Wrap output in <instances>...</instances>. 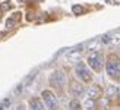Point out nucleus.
I'll list each match as a JSON object with an SVG mask.
<instances>
[{
	"mask_svg": "<svg viewBox=\"0 0 120 110\" xmlns=\"http://www.w3.org/2000/svg\"><path fill=\"white\" fill-rule=\"evenodd\" d=\"M72 12H73L75 15H82L83 12H85V9H83L82 6H79V4H75L73 8H72Z\"/></svg>",
	"mask_w": 120,
	"mask_h": 110,
	"instance_id": "obj_15",
	"label": "nucleus"
},
{
	"mask_svg": "<svg viewBox=\"0 0 120 110\" xmlns=\"http://www.w3.org/2000/svg\"><path fill=\"white\" fill-rule=\"evenodd\" d=\"M68 81H69L68 72L62 68H56L49 75V88L53 93H56L57 97L63 95L66 93V88H68Z\"/></svg>",
	"mask_w": 120,
	"mask_h": 110,
	"instance_id": "obj_1",
	"label": "nucleus"
},
{
	"mask_svg": "<svg viewBox=\"0 0 120 110\" xmlns=\"http://www.w3.org/2000/svg\"><path fill=\"white\" fill-rule=\"evenodd\" d=\"M117 93H119V85L110 82L109 85L103 87V95L107 97L110 101H113L116 104V100H117Z\"/></svg>",
	"mask_w": 120,
	"mask_h": 110,
	"instance_id": "obj_8",
	"label": "nucleus"
},
{
	"mask_svg": "<svg viewBox=\"0 0 120 110\" xmlns=\"http://www.w3.org/2000/svg\"><path fill=\"white\" fill-rule=\"evenodd\" d=\"M26 109L28 110H45V107L43 104V100L40 98V95L29 97L28 101H26Z\"/></svg>",
	"mask_w": 120,
	"mask_h": 110,
	"instance_id": "obj_9",
	"label": "nucleus"
},
{
	"mask_svg": "<svg viewBox=\"0 0 120 110\" xmlns=\"http://www.w3.org/2000/svg\"><path fill=\"white\" fill-rule=\"evenodd\" d=\"M40 98L43 100L45 110H60V101L56 93H53L50 88H44L40 93Z\"/></svg>",
	"mask_w": 120,
	"mask_h": 110,
	"instance_id": "obj_6",
	"label": "nucleus"
},
{
	"mask_svg": "<svg viewBox=\"0 0 120 110\" xmlns=\"http://www.w3.org/2000/svg\"><path fill=\"white\" fill-rule=\"evenodd\" d=\"M116 104L113 101H110L107 97H100V98L97 100V110H113V107H114Z\"/></svg>",
	"mask_w": 120,
	"mask_h": 110,
	"instance_id": "obj_10",
	"label": "nucleus"
},
{
	"mask_svg": "<svg viewBox=\"0 0 120 110\" xmlns=\"http://www.w3.org/2000/svg\"><path fill=\"white\" fill-rule=\"evenodd\" d=\"M116 106L120 109V85H119V93H117V100H116Z\"/></svg>",
	"mask_w": 120,
	"mask_h": 110,
	"instance_id": "obj_18",
	"label": "nucleus"
},
{
	"mask_svg": "<svg viewBox=\"0 0 120 110\" xmlns=\"http://www.w3.org/2000/svg\"><path fill=\"white\" fill-rule=\"evenodd\" d=\"M82 106H83V110H97V101L85 97L82 100Z\"/></svg>",
	"mask_w": 120,
	"mask_h": 110,
	"instance_id": "obj_12",
	"label": "nucleus"
},
{
	"mask_svg": "<svg viewBox=\"0 0 120 110\" xmlns=\"http://www.w3.org/2000/svg\"><path fill=\"white\" fill-rule=\"evenodd\" d=\"M111 37H113V34H111V32L103 34V35L100 37V43H101V44H104V46H107V44H111Z\"/></svg>",
	"mask_w": 120,
	"mask_h": 110,
	"instance_id": "obj_13",
	"label": "nucleus"
},
{
	"mask_svg": "<svg viewBox=\"0 0 120 110\" xmlns=\"http://www.w3.org/2000/svg\"><path fill=\"white\" fill-rule=\"evenodd\" d=\"M104 72H105L107 78H109L113 84L120 85V57L116 53L105 54Z\"/></svg>",
	"mask_w": 120,
	"mask_h": 110,
	"instance_id": "obj_2",
	"label": "nucleus"
},
{
	"mask_svg": "<svg viewBox=\"0 0 120 110\" xmlns=\"http://www.w3.org/2000/svg\"><path fill=\"white\" fill-rule=\"evenodd\" d=\"M83 62H85L88 65V68L94 72V75L95 73H101V72H104L105 54L103 51H91V53L86 54V57H85Z\"/></svg>",
	"mask_w": 120,
	"mask_h": 110,
	"instance_id": "obj_4",
	"label": "nucleus"
},
{
	"mask_svg": "<svg viewBox=\"0 0 120 110\" xmlns=\"http://www.w3.org/2000/svg\"><path fill=\"white\" fill-rule=\"evenodd\" d=\"M85 97H86V98H92V100L97 101L100 97H103V87H101L100 84H97V82L89 84L88 87H86Z\"/></svg>",
	"mask_w": 120,
	"mask_h": 110,
	"instance_id": "obj_7",
	"label": "nucleus"
},
{
	"mask_svg": "<svg viewBox=\"0 0 120 110\" xmlns=\"http://www.w3.org/2000/svg\"><path fill=\"white\" fill-rule=\"evenodd\" d=\"M12 104V97H4V98L0 101V110H8Z\"/></svg>",
	"mask_w": 120,
	"mask_h": 110,
	"instance_id": "obj_14",
	"label": "nucleus"
},
{
	"mask_svg": "<svg viewBox=\"0 0 120 110\" xmlns=\"http://www.w3.org/2000/svg\"><path fill=\"white\" fill-rule=\"evenodd\" d=\"M111 44H120V34H113Z\"/></svg>",
	"mask_w": 120,
	"mask_h": 110,
	"instance_id": "obj_16",
	"label": "nucleus"
},
{
	"mask_svg": "<svg viewBox=\"0 0 120 110\" xmlns=\"http://www.w3.org/2000/svg\"><path fill=\"white\" fill-rule=\"evenodd\" d=\"M66 93L70 95V98L83 100V98H85V93H86V85H83L82 82H79V81H78V79H75L73 76H69Z\"/></svg>",
	"mask_w": 120,
	"mask_h": 110,
	"instance_id": "obj_5",
	"label": "nucleus"
},
{
	"mask_svg": "<svg viewBox=\"0 0 120 110\" xmlns=\"http://www.w3.org/2000/svg\"><path fill=\"white\" fill-rule=\"evenodd\" d=\"M68 110H83V106H82V100L70 98V100L68 101Z\"/></svg>",
	"mask_w": 120,
	"mask_h": 110,
	"instance_id": "obj_11",
	"label": "nucleus"
},
{
	"mask_svg": "<svg viewBox=\"0 0 120 110\" xmlns=\"http://www.w3.org/2000/svg\"><path fill=\"white\" fill-rule=\"evenodd\" d=\"M73 76L75 79H78L79 82H82L83 85H88L94 82V72L88 68V65L83 62V60H78L73 65Z\"/></svg>",
	"mask_w": 120,
	"mask_h": 110,
	"instance_id": "obj_3",
	"label": "nucleus"
},
{
	"mask_svg": "<svg viewBox=\"0 0 120 110\" xmlns=\"http://www.w3.org/2000/svg\"><path fill=\"white\" fill-rule=\"evenodd\" d=\"M22 90H23V84H19V85H18V87L15 88L13 93H15V94H21V93H22Z\"/></svg>",
	"mask_w": 120,
	"mask_h": 110,
	"instance_id": "obj_17",
	"label": "nucleus"
}]
</instances>
